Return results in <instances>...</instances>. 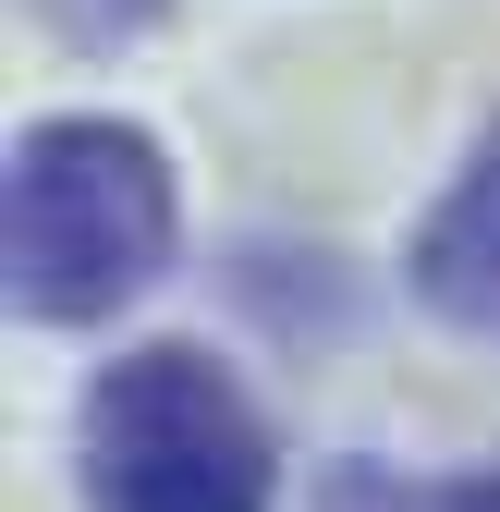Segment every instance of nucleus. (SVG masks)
<instances>
[{
    "label": "nucleus",
    "mask_w": 500,
    "mask_h": 512,
    "mask_svg": "<svg viewBox=\"0 0 500 512\" xmlns=\"http://www.w3.org/2000/svg\"><path fill=\"white\" fill-rule=\"evenodd\" d=\"M415 305L440 330H500V122L464 147L440 208L415 220Z\"/></svg>",
    "instance_id": "nucleus-3"
},
{
    "label": "nucleus",
    "mask_w": 500,
    "mask_h": 512,
    "mask_svg": "<svg viewBox=\"0 0 500 512\" xmlns=\"http://www.w3.org/2000/svg\"><path fill=\"white\" fill-rule=\"evenodd\" d=\"M427 512H500V464H464L452 488H427Z\"/></svg>",
    "instance_id": "nucleus-6"
},
{
    "label": "nucleus",
    "mask_w": 500,
    "mask_h": 512,
    "mask_svg": "<svg viewBox=\"0 0 500 512\" xmlns=\"http://www.w3.org/2000/svg\"><path fill=\"white\" fill-rule=\"evenodd\" d=\"M86 500L98 512H269L281 452L244 378L196 342H147L86 391Z\"/></svg>",
    "instance_id": "nucleus-2"
},
{
    "label": "nucleus",
    "mask_w": 500,
    "mask_h": 512,
    "mask_svg": "<svg viewBox=\"0 0 500 512\" xmlns=\"http://www.w3.org/2000/svg\"><path fill=\"white\" fill-rule=\"evenodd\" d=\"M305 512H427V500H415V488H403L391 464H330Z\"/></svg>",
    "instance_id": "nucleus-4"
},
{
    "label": "nucleus",
    "mask_w": 500,
    "mask_h": 512,
    "mask_svg": "<svg viewBox=\"0 0 500 512\" xmlns=\"http://www.w3.org/2000/svg\"><path fill=\"white\" fill-rule=\"evenodd\" d=\"M171 159L135 135V122H37L13 147V183H0V281L37 330H98L122 317L159 269H171Z\"/></svg>",
    "instance_id": "nucleus-1"
},
{
    "label": "nucleus",
    "mask_w": 500,
    "mask_h": 512,
    "mask_svg": "<svg viewBox=\"0 0 500 512\" xmlns=\"http://www.w3.org/2000/svg\"><path fill=\"white\" fill-rule=\"evenodd\" d=\"M49 13H61V37H74V49H122V37H147L171 0H49Z\"/></svg>",
    "instance_id": "nucleus-5"
}]
</instances>
